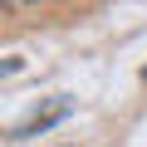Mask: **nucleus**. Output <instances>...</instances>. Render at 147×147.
<instances>
[{
    "mask_svg": "<svg viewBox=\"0 0 147 147\" xmlns=\"http://www.w3.org/2000/svg\"><path fill=\"white\" fill-rule=\"evenodd\" d=\"M59 118H69V98H54L44 113H34L30 123H20V127H15V137H34V132H44V127H54Z\"/></svg>",
    "mask_w": 147,
    "mask_h": 147,
    "instance_id": "1",
    "label": "nucleus"
},
{
    "mask_svg": "<svg viewBox=\"0 0 147 147\" xmlns=\"http://www.w3.org/2000/svg\"><path fill=\"white\" fill-rule=\"evenodd\" d=\"M142 79H147V69H142Z\"/></svg>",
    "mask_w": 147,
    "mask_h": 147,
    "instance_id": "2",
    "label": "nucleus"
}]
</instances>
